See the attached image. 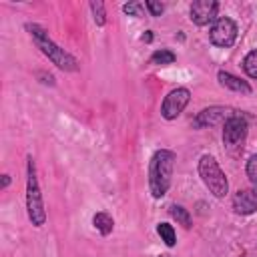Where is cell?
<instances>
[{"label": "cell", "instance_id": "6da1fadb", "mask_svg": "<svg viewBox=\"0 0 257 257\" xmlns=\"http://www.w3.org/2000/svg\"><path fill=\"white\" fill-rule=\"evenodd\" d=\"M173 165H175V153L169 149H161L153 155L149 163V189L155 199H161L169 187L173 177Z\"/></svg>", "mask_w": 257, "mask_h": 257}, {"label": "cell", "instance_id": "7a4b0ae2", "mask_svg": "<svg viewBox=\"0 0 257 257\" xmlns=\"http://www.w3.org/2000/svg\"><path fill=\"white\" fill-rule=\"evenodd\" d=\"M26 30L30 32V36L34 38V42H36V46L42 50V54H46L58 68H62V70H78V60L72 56V54H68L64 48H60L58 44H54L52 40H50V36H48V32L42 28V26H38V24H26Z\"/></svg>", "mask_w": 257, "mask_h": 257}, {"label": "cell", "instance_id": "3957f363", "mask_svg": "<svg viewBox=\"0 0 257 257\" xmlns=\"http://www.w3.org/2000/svg\"><path fill=\"white\" fill-rule=\"evenodd\" d=\"M26 213L28 219L34 227H42L46 221V211H44V203H42V193L38 187V179H36V167H34V159L28 157L26 163Z\"/></svg>", "mask_w": 257, "mask_h": 257}, {"label": "cell", "instance_id": "277c9868", "mask_svg": "<svg viewBox=\"0 0 257 257\" xmlns=\"http://www.w3.org/2000/svg\"><path fill=\"white\" fill-rule=\"evenodd\" d=\"M199 177L203 179L205 187L217 197V199H223L227 193H229V181L225 177V173L221 171L219 163L215 161V157L211 155H203L199 159Z\"/></svg>", "mask_w": 257, "mask_h": 257}, {"label": "cell", "instance_id": "5b68a950", "mask_svg": "<svg viewBox=\"0 0 257 257\" xmlns=\"http://www.w3.org/2000/svg\"><path fill=\"white\" fill-rule=\"evenodd\" d=\"M209 38L215 46H221V48H227L235 42L237 38V24L227 18V16H219L213 26H211V32H209Z\"/></svg>", "mask_w": 257, "mask_h": 257}, {"label": "cell", "instance_id": "8992f818", "mask_svg": "<svg viewBox=\"0 0 257 257\" xmlns=\"http://www.w3.org/2000/svg\"><path fill=\"white\" fill-rule=\"evenodd\" d=\"M189 100H191V92L187 90V88H173L167 96H165V100H163V104H161V114H163V118H167V120H175L183 110H185V106L189 104Z\"/></svg>", "mask_w": 257, "mask_h": 257}, {"label": "cell", "instance_id": "52a82bcc", "mask_svg": "<svg viewBox=\"0 0 257 257\" xmlns=\"http://www.w3.org/2000/svg\"><path fill=\"white\" fill-rule=\"evenodd\" d=\"M247 128H249V124L243 114H231L223 126V143L229 149L239 147L247 137Z\"/></svg>", "mask_w": 257, "mask_h": 257}, {"label": "cell", "instance_id": "ba28073f", "mask_svg": "<svg viewBox=\"0 0 257 257\" xmlns=\"http://www.w3.org/2000/svg\"><path fill=\"white\" fill-rule=\"evenodd\" d=\"M217 10H219V2L215 0H195L189 8V14L197 26H207L219 18Z\"/></svg>", "mask_w": 257, "mask_h": 257}, {"label": "cell", "instance_id": "9c48e42d", "mask_svg": "<svg viewBox=\"0 0 257 257\" xmlns=\"http://www.w3.org/2000/svg\"><path fill=\"white\" fill-rule=\"evenodd\" d=\"M233 209L237 215H251L257 211V189H241L233 197Z\"/></svg>", "mask_w": 257, "mask_h": 257}, {"label": "cell", "instance_id": "30bf717a", "mask_svg": "<svg viewBox=\"0 0 257 257\" xmlns=\"http://www.w3.org/2000/svg\"><path fill=\"white\" fill-rule=\"evenodd\" d=\"M229 116H231V114H229V108H225V106H209V108L201 110V112L195 116L193 124H195L197 128H201V126H211V124H219V122L227 120Z\"/></svg>", "mask_w": 257, "mask_h": 257}, {"label": "cell", "instance_id": "8fae6325", "mask_svg": "<svg viewBox=\"0 0 257 257\" xmlns=\"http://www.w3.org/2000/svg\"><path fill=\"white\" fill-rule=\"evenodd\" d=\"M217 78H219L221 86H225V88H229L233 92H239V94H251L253 92V88H251V84L247 80H241L239 76H235V74H231L227 70H219Z\"/></svg>", "mask_w": 257, "mask_h": 257}, {"label": "cell", "instance_id": "7c38bea8", "mask_svg": "<svg viewBox=\"0 0 257 257\" xmlns=\"http://www.w3.org/2000/svg\"><path fill=\"white\" fill-rule=\"evenodd\" d=\"M92 225H94V229L100 233V235H110L112 233V227H114V221H112V217L108 215V213H104V211H100V213H96L94 217H92Z\"/></svg>", "mask_w": 257, "mask_h": 257}, {"label": "cell", "instance_id": "4fadbf2b", "mask_svg": "<svg viewBox=\"0 0 257 257\" xmlns=\"http://www.w3.org/2000/svg\"><path fill=\"white\" fill-rule=\"evenodd\" d=\"M177 60L175 52L167 50V48H161V50H155L153 56H151V64H157V66H165V64H173Z\"/></svg>", "mask_w": 257, "mask_h": 257}, {"label": "cell", "instance_id": "5bb4252c", "mask_svg": "<svg viewBox=\"0 0 257 257\" xmlns=\"http://www.w3.org/2000/svg\"><path fill=\"white\" fill-rule=\"evenodd\" d=\"M157 233H159L161 241H165V245H167V247H173V245L177 243V237H175V229H173V225H169V223H159V225H157Z\"/></svg>", "mask_w": 257, "mask_h": 257}, {"label": "cell", "instance_id": "9a60e30c", "mask_svg": "<svg viewBox=\"0 0 257 257\" xmlns=\"http://www.w3.org/2000/svg\"><path fill=\"white\" fill-rule=\"evenodd\" d=\"M169 213H171V217H173L177 223H181L185 229L191 227V215H189V211H187L185 207H181V205H173Z\"/></svg>", "mask_w": 257, "mask_h": 257}, {"label": "cell", "instance_id": "2e32d148", "mask_svg": "<svg viewBox=\"0 0 257 257\" xmlns=\"http://www.w3.org/2000/svg\"><path fill=\"white\" fill-rule=\"evenodd\" d=\"M90 10H92V16H94V22L98 26H104L106 24V12H104V4L100 0H94L90 2Z\"/></svg>", "mask_w": 257, "mask_h": 257}, {"label": "cell", "instance_id": "e0dca14e", "mask_svg": "<svg viewBox=\"0 0 257 257\" xmlns=\"http://www.w3.org/2000/svg\"><path fill=\"white\" fill-rule=\"evenodd\" d=\"M243 68L251 78H257V50H251L245 60H243Z\"/></svg>", "mask_w": 257, "mask_h": 257}, {"label": "cell", "instance_id": "ac0fdd59", "mask_svg": "<svg viewBox=\"0 0 257 257\" xmlns=\"http://www.w3.org/2000/svg\"><path fill=\"white\" fill-rule=\"evenodd\" d=\"M122 10L128 14V16H143L145 14V4L143 2H126L122 6Z\"/></svg>", "mask_w": 257, "mask_h": 257}, {"label": "cell", "instance_id": "d6986e66", "mask_svg": "<svg viewBox=\"0 0 257 257\" xmlns=\"http://www.w3.org/2000/svg\"><path fill=\"white\" fill-rule=\"evenodd\" d=\"M247 177L251 179V183L257 185V155H253V157L247 161Z\"/></svg>", "mask_w": 257, "mask_h": 257}, {"label": "cell", "instance_id": "ffe728a7", "mask_svg": "<svg viewBox=\"0 0 257 257\" xmlns=\"http://www.w3.org/2000/svg\"><path fill=\"white\" fill-rule=\"evenodd\" d=\"M145 8L151 12V16H161L163 10H165V6H163L161 2H155V0H147V2H145Z\"/></svg>", "mask_w": 257, "mask_h": 257}, {"label": "cell", "instance_id": "44dd1931", "mask_svg": "<svg viewBox=\"0 0 257 257\" xmlns=\"http://www.w3.org/2000/svg\"><path fill=\"white\" fill-rule=\"evenodd\" d=\"M36 76H38V78H42L40 82H44V84H50V86L54 84V76H52V74H46V72H38Z\"/></svg>", "mask_w": 257, "mask_h": 257}, {"label": "cell", "instance_id": "7402d4cb", "mask_svg": "<svg viewBox=\"0 0 257 257\" xmlns=\"http://www.w3.org/2000/svg\"><path fill=\"white\" fill-rule=\"evenodd\" d=\"M10 185V177L8 175H2V189H6Z\"/></svg>", "mask_w": 257, "mask_h": 257}, {"label": "cell", "instance_id": "603a6c76", "mask_svg": "<svg viewBox=\"0 0 257 257\" xmlns=\"http://www.w3.org/2000/svg\"><path fill=\"white\" fill-rule=\"evenodd\" d=\"M153 40V34H151V30L147 32V34H143V42H151Z\"/></svg>", "mask_w": 257, "mask_h": 257}, {"label": "cell", "instance_id": "cb8c5ba5", "mask_svg": "<svg viewBox=\"0 0 257 257\" xmlns=\"http://www.w3.org/2000/svg\"><path fill=\"white\" fill-rule=\"evenodd\" d=\"M159 257H173V255H167V253H165V255H159Z\"/></svg>", "mask_w": 257, "mask_h": 257}]
</instances>
